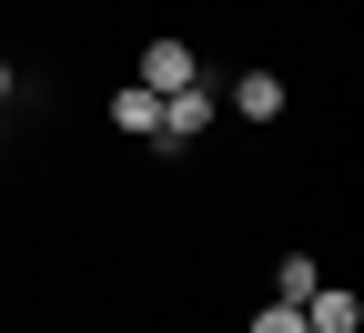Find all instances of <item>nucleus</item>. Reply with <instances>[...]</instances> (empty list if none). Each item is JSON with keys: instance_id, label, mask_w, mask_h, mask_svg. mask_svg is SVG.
Segmentation results:
<instances>
[{"instance_id": "nucleus-6", "label": "nucleus", "mask_w": 364, "mask_h": 333, "mask_svg": "<svg viewBox=\"0 0 364 333\" xmlns=\"http://www.w3.org/2000/svg\"><path fill=\"white\" fill-rule=\"evenodd\" d=\"M314 283H324V273H314V253H284V273H273V303H304Z\"/></svg>"}, {"instance_id": "nucleus-7", "label": "nucleus", "mask_w": 364, "mask_h": 333, "mask_svg": "<svg viewBox=\"0 0 364 333\" xmlns=\"http://www.w3.org/2000/svg\"><path fill=\"white\" fill-rule=\"evenodd\" d=\"M253 333H304V313H294V303H263V313H253Z\"/></svg>"}, {"instance_id": "nucleus-3", "label": "nucleus", "mask_w": 364, "mask_h": 333, "mask_svg": "<svg viewBox=\"0 0 364 333\" xmlns=\"http://www.w3.org/2000/svg\"><path fill=\"white\" fill-rule=\"evenodd\" d=\"M112 121H122L132 141H152V131H162V91H142V81H122V91H112Z\"/></svg>"}, {"instance_id": "nucleus-2", "label": "nucleus", "mask_w": 364, "mask_h": 333, "mask_svg": "<svg viewBox=\"0 0 364 333\" xmlns=\"http://www.w3.org/2000/svg\"><path fill=\"white\" fill-rule=\"evenodd\" d=\"M294 313H304V333H354V323H364V303L344 293V283H314V293H304Z\"/></svg>"}, {"instance_id": "nucleus-1", "label": "nucleus", "mask_w": 364, "mask_h": 333, "mask_svg": "<svg viewBox=\"0 0 364 333\" xmlns=\"http://www.w3.org/2000/svg\"><path fill=\"white\" fill-rule=\"evenodd\" d=\"M213 111H223L213 91H203V81H182V91H162V131H152V141H203Z\"/></svg>"}, {"instance_id": "nucleus-4", "label": "nucleus", "mask_w": 364, "mask_h": 333, "mask_svg": "<svg viewBox=\"0 0 364 333\" xmlns=\"http://www.w3.org/2000/svg\"><path fill=\"white\" fill-rule=\"evenodd\" d=\"M182 81H203L193 51H182V40H152V51H142V91H182Z\"/></svg>"}, {"instance_id": "nucleus-5", "label": "nucleus", "mask_w": 364, "mask_h": 333, "mask_svg": "<svg viewBox=\"0 0 364 333\" xmlns=\"http://www.w3.org/2000/svg\"><path fill=\"white\" fill-rule=\"evenodd\" d=\"M233 111L243 121H273V111H284V81H273V71H243L233 81Z\"/></svg>"}, {"instance_id": "nucleus-8", "label": "nucleus", "mask_w": 364, "mask_h": 333, "mask_svg": "<svg viewBox=\"0 0 364 333\" xmlns=\"http://www.w3.org/2000/svg\"><path fill=\"white\" fill-rule=\"evenodd\" d=\"M0 102H11V61H0Z\"/></svg>"}]
</instances>
